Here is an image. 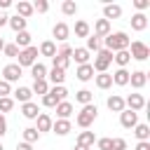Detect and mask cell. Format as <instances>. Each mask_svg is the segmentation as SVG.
I'll list each match as a JSON object with an SVG mask.
<instances>
[{"mask_svg":"<svg viewBox=\"0 0 150 150\" xmlns=\"http://www.w3.org/2000/svg\"><path fill=\"white\" fill-rule=\"evenodd\" d=\"M110 63H112V52H108V49H103V47H101V49L96 52V59H94L91 68H94L96 73H108Z\"/></svg>","mask_w":150,"mask_h":150,"instance_id":"3","label":"cell"},{"mask_svg":"<svg viewBox=\"0 0 150 150\" xmlns=\"http://www.w3.org/2000/svg\"><path fill=\"white\" fill-rule=\"evenodd\" d=\"M129 47H131L129 54H131V59H136V61H145V59L150 56V47H148L145 42H141V40H134Z\"/></svg>","mask_w":150,"mask_h":150,"instance_id":"4","label":"cell"},{"mask_svg":"<svg viewBox=\"0 0 150 150\" xmlns=\"http://www.w3.org/2000/svg\"><path fill=\"white\" fill-rule=\"evenodd\" d=\"M120 124H122L124 129H134V127L138 124V115H136L134 110H127V108H124V110L120 112Z\"/></svg>","mask_w":150,"mask_h":150,"instance_id":"9","label":"cell"},{"mask_svg":"<svg viewBox=\"0 0 150 150\" xmlns=\"http://www.w3.org/2000/svg\"><path fill=\"white\" fill-rule=\"evenodd\" d=\"M26 23H28V21H26V19H21V16H16V14L7 19V26H9L14 33H21V30H26Z\"/></svg>","mask_w":150,"mask_h":150,"instance_id":"21","label":"cell"},{"mask_svg":"<svg viewBox=\"0 0 150 150\" xmlns=\"http://www.w3.org/2000/svg\"><path fill=\"white\" fill-rule=\"evenodd\" d=\"M33 5V12H38V14H45L47 9H49V2L47 0H35V2H30Z\"/></svg>","mask_w":150,"mask_h":150,"instance_id":"42","label":"cell"},{"mask_svg":"<svg viewBox=\"0 0 150 150\" xmlns=\"http://www.w3.org/2000/svg\"><path fill=\"white\" fill-rule=\"evenodd\" d=\"M16 150H33V145H30V143H23V141H21V143H16Z\"/></svg>","mask_w":150,"mask_h":150,"instance_id":"52","label":"cell"},{"mask_svg":"<svg viewBox=\"0 0 150 150\" xmlns=\"http://www.w3.org/2000/svg\"><path fill=\"white\" fill-rule=\"evenodd\" d=\"M70 120H56L54 124H52V131L56 134V136H66V134H70Z\"/></svg>","mask_w":150,"mask_h":150,"instance_id":"17","label":"cell"},{"mask_svg":"<svg viewBox=\"0 0 150 150\" xmlns=\"http://www.w3.org/2000/svg\"><path fill=\"white\" fill-rule=\"evenodd\" d=\"M38 138H40V134H38V129L35 127H28V129H23V143H38Z\"/></svg>","mask_w":150,"mask_h":150,"instance_id":"35","label":"cell"},{"mask_svg":"<svg viewBox=\"0 0 150 150\" xmlns=\"http://www.w3.org/2000/svg\"><path fill=\"white\" fill-rule=\"evenodd\" d=\"M0 150H2V143H0Z\"/></svg>","mask_w":150,"mask_h":150,"instance_id":"57","label":"cell"},{"mask_svg":"<svg viewBox=\"0 0 150 150\" xmlns=\"http://www.w3.org/2000/svg\"><path fill=\"white\" fill-rule=\"evenodd\" d=\"M105 105H108L112 112H122V110H124V98H122V96H117V94H112V96H108Z\"/></svg>","mask_w":150,"mask_h":150,"instance_id":"20","label":"cell"},{"mask_svg":"<svg viewBox=\"0 0 150 150\" xmlns=\"http://www.w3.org/2000/svg\"><path fill=\"white\" fill-rule=\"evenodd\" d=\"M38 52H40L42 56H52V59H54V56H56V45H54L52 40H45V42L40 45V49H38Z\"/></svg>","mask_w":150,"mask_h":150,"instance_id":"30","label":"cell"},{"mask_svg":"<svg viewBox=\"0 0 150 150\" xmlns=\"http://www.w3.org/2000/svg\"><path fill=\"white\" fill-rule=\"evenodd\" d=\"M131 28H134V30H138V33H141V30H145V28H148V16H145L143 12H136V14L131 16Z\"/></svg>","mask_w":150,"mask_h":150,"instance_id":"14","label":"cell"},{"mask_svg":"<svg viewBox=\"0 0 150 150\" xmlns=\"http://www.w3.org/2000/svg\"><path fill=\"white\" fill-rule=\"evenodd\" d=\"M70 66V56H61V54H56L54 59H52V68H59V70H66Z\"/></svg>","mask_w":150,"mask_h":150,"instance_id":"33","label":"cell"},{"mask_svg":"<svg viewBox=\"0 0 150 150\" xmlns=\"http://www.w3.org/2000/svg\"><path fill=\"white\" fill-rule=\"evenodd\" d=\"M30 91H33V94H42V96H45V94L49 91V82H47V80H35Z\"/></svg>","mask_w":150,"mask_h":150,"instance_id":"36","label":"cell"},{"mask_svg":"<svg viewBox=\"0 0 150 150\" xmlns=\"http://www.w3.org/2000/svg\"><path fill=\"white\" fill-rule=\"evenodd\" d=\"M96 148L98 150H110L112 148V138H96Z\"/></svg>","mask_w":150,"mask_h":150,"instance_id":"44","label":"cell"},{"mask_svg":"<svg viewBox=\"0 0 150 150\" xmlns=\"http://www.w3.org/2000/svg\"><path fill=\"white\" fill-rule=\"evenodd\" d=\"M122 16V7L120 5H103V19L105 21H110V19H120Z\"/></svg>","mask_w":150,"mask_h":150,"instance_id":"13","label":"cell"},{"mask_svg":"<svg viewBox=\"0 0 150 150\" xmlns=\"http://www.w3.org/2000/svg\"><path fill=\"white\" fill-rule=\"evenodd\" d=\"M2 52H5L7 56H12V59H14V56H19V47H16V45H5V49H2Z\"/></svg>","mask_w":150,"mask_h":150,"instance_id":"46","label":"cell"},{"mask_svg":"<svg viewBox=\"0 0 150 150\" xmlns=\"http://www.w3.org/2000/svg\"><path fill=\"white\" fill-rule=\"evenodd\" d=\"M49 94H54V96L59 98V103H61V101H66V96H68V89H66L63 84H59V87H52V89H49Z\"/></svg>","mask_w":150,"mask_h":150,"instance_id":"40","label":"cell"},{"mask_svg":"<svg viewBox=\"0 0 150 150\" xmlns=\"http://www.w3.org/2000/svg\"><path fill=\"white\" fill-rule=\"evenodd\" d=\"M12 108H14V98H12V96L0 98V115H2V112H9Z\"/></svg>","mask_w":150,"mask_h":150,"instance_id":"41","label":"cell"},{"mask_svg":"<svg viewBox=\"0 0 150 150\" xmlns=\"http://www.w3.org/2000/svg\"><path fill=\"white\" fill-rule=\"evenodd\" d=\"M7 134V120H5V115H0V138Z\"/></svg>","mask_w":150,"mask_h":150,"instance_id":"50","label":"cell"},{"mask_svg":"<svg viewBox=\"0 0 150 150\" xmlns=\"http://www.w3.org/2000/svg\"><path fill=\"white\" fill-rule=\"evenodd\" d=\"M112 30H110V21H105V19H98L96 23H94V35L96 38H105V35H110Z\"/></svg>","mask_w":150,"mask_h":150,"instance_id":"15","label":"cell"},{"mask_svg":"<svg viewBox=\"0 0 150 150\" xmlns=\"http://www.w3.org/2000/svg\"><path fill=\"white\" fill-rule=\"evenodd\" d=\"M112 84H117V87H127V84H129V70H127V68L115 70V73H112Z\"/></svg>","mask_w":150,"mask_h":150,"instance_id":"19","label":"cell"},{"mask_svg":"<svg viewBox=\"0 0 150 150\" xmlns=\"http://www.w3.org/2000/svg\"><path fill=\"white\" fill-rule=\"evenodd\" d=\"M96 115H98V110H96V105H94V103H87V105H82V110L77 112V117H75V122H77V127H82V129H87V127H91V124H94V120H96Z\"/></svg>","mask_w":150,"mask_h":150,"instance_id":"2","label":"cell"},{"mask_svg":"<svg viewBox=\"0 0 150 150\" xmlns=\"http://www.w3.org/2000/svg\"><path fill=\"white\" fill-rule=\"evenodd\" d=\"M91 98H94V94H91L89 89H80V91L75 94V101H77V103H82V105L91 103Z\"/></svg>","mask_w":150,"mask_h":150,"instance_id":"37","label":"cell"},{"mask_svg":"<svg viewBox=\"0 0 150 150\" xmlns=\"http://www.w3.org/2000/svg\"><path fill=\"white\" fill-rule=\"evenodd\" d=\"M134 7H136L138 12H143V9L150 7V0H134Z\"/></svg>","mask_w":150,"mask_h":150,"instance_id":"48","label":"cell"},{"mask_svg":"<svg viewBox=\"0 0 150 150\" xmlns=\"http://www.w3.org/2000/svg\"><path fill=\"white\" fill-rule=\"evenodd\" d=\"M2 49H5V40L0 38V52H2Z\"/></svg>","mask_w":150,"mask_h":150,"instance_id":"56","label":"cell"},{"mask_svg":"<svg viewBox=\"0 0 150 150\" xmlns=\"http://www.w3.org/2000/svg\"><path fill=\"white\" fill-rule=\"evenodd\" d=\"M112 61H115L120 68H127V66H129V61H131L129 49H124V52H115V54H112Z\"/></svg>","mask_w":150,"mask_h":150,"instance_id":"24","label":"cell"},{"mask_svg":"<svg viewBox=\"0 0 150 150\" xmlns=\"http://www.w3.org/2000/svg\"><path fill=\"white\" fill-rule=\"evenodd\" d=\"M56 54H61V56H70V54H73V47H70V45H63Z\"/></svg>","mask_w":150,"mask_h":150,"instance_id":"49","label":"cell"},{"mask_svg":"<svg viewBox=\"0 0 150 150\" xmlns=\"http://www.w3.org/2000/svg\"><path fill=\"white\" fill-rule=\"evenodd\" d=\"M14 94V98L16 101H21V103H28L30 101V96H33V91H30V87H19L16 91H12Z\"/></svg>","mask_w":150,"mask_h":150,"instance_id":"32","label":"cell"},{"mask_svg":"<svg viewBox=\"0 0 150 150\" xmlns=\"http://www.w3.org/2000/svg\"><path fill=\"white\" fill-rule=\"evenodd\" d=\"M103 49H108V52H124V49H129V45H131V40H129V35L127 33H122V30H117V33H110V35H105L103 38Z\"/></svg>","mask_w":150,"mask_h":150,"instance_id":"1","label":"cell"},{"mask_svg":"<svg viewBox=\"0 0 150 150\" xmlns=\"http://www.w3.org/2000/svg\"><path fill=\"white\" fill-rule=\"evenodd\" d=\"M89 33H91V28H89V23H87V21H82V19H80V21H75V35H77V38H84V40H87V38H89Z\"/></svg>","mask_w":150,"mask_h":150,"instance_id":"29","label":"cell"},{"mask_svg":"<svg viewBox=\"0 0 150 150\" xmlns=\"http://www.w3.org/2000/svg\"><path fill=\"white\" fill-rule=\"evenodd\" d=\"M30 33L28 30H21V33H16V38H14V45L19 47V49H26V47H30Z\"/></svg>","mask_w":150,"mask_h":150,"instance_id":"23","label":"cell"},{"mask_svg":"<svg viewBox=\"0 0 150 150\" xmlns=\"http://www.w3.org/2000/svg\"><path fill=\"white\" fill-rule=\"evenodd\" d=\"M136 150H150V141H138Z\"/></svg>","mask_w":150,"mask_h":150,"instance_id":"51","label":"cell"},{"mask_svg":"<svg viewBox=\"0 0 150 150\" xmlns=\"http://www.w3.org/2000/svg\"><path fill=\"white\" fill-rule=\"evenodd\" d=\"M9 94H12V87H9V82L0 80V98H5V96H9Z\"/></svg>","mask_w":150,"mask_h":150,"instance_id":"45","label":"cell"},{"mask_svg":"<svg viewBox=\"0 0 150 150\" xmlns=\"http://www.w3.org/2000/svg\"><path fill=\"white\" fill-rule=\"evenodd\" d=\"M56 103H59V98H56L54 94L47 91V94L42 96V105H45V108H56Z\"/></svg>","mask_w":150,"mask_h":150,"instance_id":"43","label":"cell"},{"mask_svg":"<svg viewBox=\"0 0 150 150\" xmlns=\"http://www.w3.org/2000/svg\"><path fill=\"white\" fill-rule=\"evenodd\" d=\"M21 70H23V68H21L19 63H7V66L2 68V80L12 84V82H16V80L21 77Z\"/></svg>","mask_w":150,"mask_h":150,"instance_id":"6","label":"cell"},{"mask_svg":"<svg viewBox=\"0 0 150 150\" xmlns=\"http://www.w3.org/2000/svg\"><path fill=\"white\" fill-rule=\"evenodd\" d=\"M110 150H127V141L124 138H112V148Z\"/></svg>","mask_w":150,"mask_h":150,"instance_id":"47","label":"cell"},{"mask_svg":"<svg viewBox=\"0 0 150 150\" xmlns=\"http://www.w3.org/2000/svg\"><path fill=\"white\" fill-rule=\"evenodd\" d=\"M94 143H96V136H94V131H80V136H77V145L91 148Z\"/></svg>","mask_w":150,"mask_h":150,"instance_id":"27","label":"cell"},{"mask_svg":"<svg viewBox=\"0 0 150 150\" xmlns=\"http://www.w3.org/2000/svg\"><path fill=\"white\" fill-rule=\"evenodd\" d=\"M124 108H127V110H134V112L143 110V108H145V98H143V94H129V96L124 98Z\"/></svg>","mask_w":150,"mask_h":150,"instance_id":"7","label":"cell"},{"mask_svg":"<svg viewBox=\"0 0 150 150\" xmlns=\"http://www.w3.org/2000/svg\"><path fill=\"white\" fill-rule=\"evenodd\" d=\"M47 77L52 80V84H54V87H59V84H63V80H66V70H59V68H52Z\"/></svg>","mask_w":150,"mask_h":150,"instance_id":"31","label":"cell"},{"mask_svg":"<svg viewBox=\"0 0 150 150\" xmlns=\"http://www.w3.org/2000/svg\"><path fill=\"white\" fill-rule=\"evenodd\" d=\"M75 75H77V80H80V82H89V80L94 77V68H91V63H84V66H77V70H75Z\"/></svg>","mask_w":150,"mask_h":150,"instance_id":"16","label":"cell"},{"mask_svg":"<svg viewBox=\"0 0 150 150\" xmlns=\"http://www.w3.org/2000/svg\"><path fill=\"white\" fill-rule=\"evenodd\" d=\"M70 59H75L77 66H84V63H89V52H87L84 47H75L73 54H70Z\"/></svg>","mask_w":150,"mask_h":150,"instance_id":"18","label":"cell"},{"mask_svg":"<svg viewBox=\"0 0 150 150\" xmlns=\"http://www.w3.org/2000/svg\"><path fill=\"white\" fill-rule=\"evenodd\" d=\"M52 35H54L59 42H63V45H66V40L70 38V28H68V23H66V21H59V23H54V28H52Z\"/></svg>","mask_w":150,"mask_h":150,"instance_id":"8","label":"cell"},{"mask_svg":"<svg viewBox=\"0 0 150 150\" xmlns=\"http://www.w3.org/2000/svg\"><path fill=\"white\" fill-rule=\"evenodd\" d=\"M7 19H9V16H7V14H2V12H0V28H2V26H7Z\"/></svg>","mask_w":150,"mask_h":150,"instance_id":"53","label":"cell"},{"mask_svg":"<svg viewBox=\"0 0 150 150\" xmlns=\"http://www.w3.org/2000/svg\"><path fill=\"white\" fill-rule=\"evenodd\" d=\"M30 75H33V80H47V66L35 61V63L30 66Z\"/></svg>","mask_w":150,"mask_h":150,"instance_id":"25","label":"cell"},{"mask_svg":"<svg viewBox=\"0 0 150 150\" xmlns=\"http://www.w3.org/2000/svg\"><path fill=\"white\" fill-rule=\"evenodd\" d=\"M145 82H148V73H143V70H134V73H129V84H131L134 89H143Z\"/></svg>","mask_w":150,"mask_h":150,"instance_id":"10","label":"cell"},{"mask_svg":"<svg viewBox=\"0 0 150 150\" xmlns=\"http://www.w3.org/2000/svg\"><path fill=\"white\" fill-rule=\"evenodd\" d=\"M56 115H59V120H68L73 115V103H68V101L56 103Z\"/></svg>","mask_w":150,"mask_h":150,"instance_id":"22","label":"cell"},{"mask_svg":"<svg viewBox=\"0 0 150 150\" xmlns=\"http://www.w3.org/2000/svg\"><path fill=\"white\" fill-rule=\"evenodd\" d=\"M12 5V0H0V9H7Z\"/></svg>","mask_w":150,"mask_h":150,"instance_id":"54","label":"cell"},{"mask_svg":"<svg viewBox=\"0 0 150 150\" xmlns=\"http://www.w3.org/2000/svg\"><path fill=\"white\" fill-rule=\"evenodd\" d=\"M35 122H38V134H42V131H52V124H54V120L47 115V112H40L38 117H35Z\"/></svg>","mask_w":150,"mask_h":150,"instance_id":"11","label":"cell"},{"mask_svg":"<svg viewBox=\"0 0 150 150\" xmlns=\"http://www.w3.org/2000/svg\"><path fill=\"white\" fill-rule=\"evenodd\" d=\"M30 14H33V5H30V2H23V0H21V2H16V16H21V19H26V21H28V16H30Z\"/></svg>","mask_w":150,"mask_h":150,"instance_id":"28","label":"cell"},{"mask_svg":"<svg viewBox=\"0 0 150 150\" xmlns=\"http://www.w3.org/2000/svg\"><path fill=\"white\" fill-rule=\"evenodd\" d=\"M134 134L138 141H150V127L148 124H136L134 127Z\"/></svg>","mask_w":150,"mask_h":150,"instance_id":"34","label":"cell"},{"mask_svg":"<svg viewBox=\"0 0 150 150\" xmlns=\"http://www.w3.org/2000/svg\"><path fill=\"white\" fill-rule=\"evenodd\" d=\"M21 115H23L26 120H35V117L40 115V108H38V103H33V101H28V103H21Z\"/></svg>","mask_w":150,"mask_h":150,"instance_id":"12","label":"cell"},{"mask_svg":"<svg viewBox=\"0 0 150 150\" xmlns=\"http://www.w3.org/2000/svg\"><path fill=\"white\" fill-rule=\"evenodd\" d=\"M38 54H40V52H38V47H33V45L26 47V49H19V56H16V59H19V66H21V68H23V66H33L35 59H38Z\"/></svg>","mask_w":150,"mask_h":150,"instance_id":"5","label":"cell"},{"mask_svg":"<svg viewBox=\"0 0 150 150\" xmlns=\"http://www.w3.org/2000/svg\"><path fill=\"white\" fill-rule=\"evenodd\" d=\"M87 52H98L101 49V38H96V35H89L87 38V47H84Z\"/></svg>","mask_w":150,"mask_h":150,"instance_id":"39","label":"cell"},{"mask_svg":"<svg viewBox=\"0 0 150 150\" xmlns=\"http://www.w3.org/2000/svg\"><path fill=\"white\" fill-rule=\"evenodd\" d=\"M73 150H89V148H84V145H75Z\"/></svg>","mask_w":150,"mask_h":150,"instance_id":"55","label":"cell"},{"mask_svg":"<svg viewBox=\"0 0 150 150\" xmlns=\"http://www.w3.org/2000/svg\"><path fill=\"white\" fill-rule=\"evenodd\" d=\"M61 12H63L66 16H73V14H77V5H75L73 0H63V5H61Z\"/></svg>","mask_w":150,"mask_h":150,"instance_id":"38","label":"cell"},{"mask_svg":"<svg viewBox=\"0 0 150 150\" xmlns=\"http://www.w3.org/2000/svg\"><path fill=\"white\" fill-rule=\"evenodd\" d=\"M96 77V87L98 89H110L112 87V75L110 73H98V75H94Z\"/></svg>","mask_w":150,"mask_h":150,"instance_id":"26","label":"cell"}]
</instances>
